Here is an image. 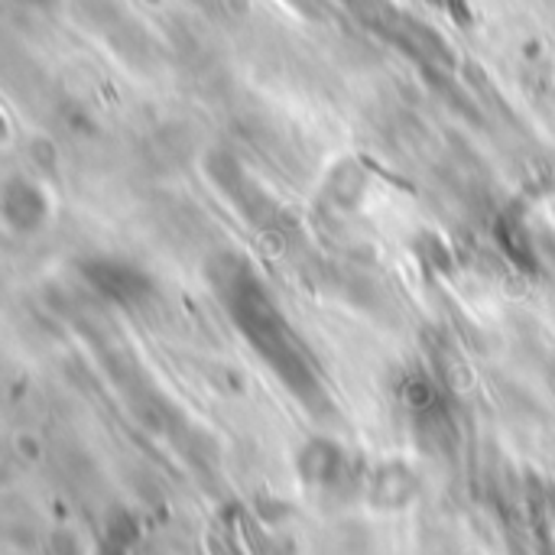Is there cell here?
I'll use <instances>...</instances> for the list:
<instances>
[{"instance_id": "cell-1", "label": "cell", "mask_w": 555, "mask_h": 555, "mask_svg": "<svg viewBox=\"0 0 555 555\" xmlns=\"http://www.w3.org/2000/svg\"><path fill=\"white\" fill-rule=\"evenodd\" d=\"M205 283L221 302L224 315L237 325L244 341L260 354L273 377L312 416H332V397L309 361L293 325L283 319L273 293L257 280L254 267L237 250H215L205 260Z\"/></svg>"}, {"instance_id": "cell-2", "label": "cell", "mask_w": 555, "mask_h": 555, "mask_svg": "<svg viewBox=\"0 0 555 555\" xmlns=\"http://www.w3.org/2000/svg\"><path fill=\"white\" fill-rule=\"evenodd\" d=\"M205 176L218 189V195L257 231L270 237H286V228H293L289 215L280 208V202L244 169V163L228 150H211L205 156Z\"/></svg>"}, {"instance_id": "cell-3", "label": "cell", "mask_w": 555, "mask_h": 555, "mask_svg": "<svg viewBox=\"0 0 555 555\" xmlns=\"http://www.w3.org/2000/svg\"><path fill=\"white\" fill-rule=\"evenodd\" d=\"M78 273L104 302L120 309H137L156 293V280L140 263L124 257H111V254L85 257L78 260Z\"/></svg>"}, {"instance_id": "cell-4", "label": "cell", "mask_w": 555, "mask_h": 555, "mask_svg": "<svg viewBox=\"0 0 555 555\" xmlns=\"http://www.w3.org/2000/svg\"><path fill=\"white\" fill-rule=\"evenodd\" d=\"M296 472L309 488H319V491H341L354 481V465H351L348 452L325 436L309 439L299 449Z\"/></svg>"}, {"instance_id": "cell-5", "label": "cell", "mask_w": 555, "mask_h": 555, "mask_svg": "<svg viewBox=\"0 0 555 555\" xmlns=\"http://www.w3.org/2000/svg\"><path fill=\"white\" fill-rule=\"evenodd\" d=\"M0 218L13 234H36L49 221V202L36 182L10 176L0 189Z\"/></svg>"}, {"instance_id": "cell-6", "label": "cell", "mask_w": 555, "mask_h": 555, "mask_svg": "<svg viewBox=\"0 0 555 555\" xmlns=\"http://www.w3.org/2000/svg\"><path fill=\"white\" fill-rule=\"evenodd\" d=\"M494 234H498L501 250H504V254L520 267V270H530V273H533V270L540 267L533 234H530V228H527V218H524L517 208H511V211H504V215H501V221H498Z\"/></svg>"}, {"instance_id": "cell-7", "label": "cell", "mask_w": 555, "mask_h": 555, "mask_svg": "<svg viewBox=\"0 0 555 555\" xmlns=\"http://www.w3.org/2000/svg\"><path fill=\"white\" fill-rule=\"evenodd\" d=\"M416 498V478L406 465H384L371 478V501L377 507H403Z\"/></svg>"}, {"instance_id": "cell-8", "label": "cell", "mask_w": 555, "mask_h": 555, "mask_svg": "<svg viewBox=\"0 0 555 555\" xmlns=\"http://www.w3.org/2000/svg\"><path fill=\"white\" fill-rule=\"evenodd\" d=\"M140 533H143L140 520L130 511L124 507L111 511L104 520V533H101V555H130L140 543Z\"/></svg>"}, {"instance_id": "cell-9", "label": "cell", "mask_w": 555, "mask_h": 555, "mask_svg": "<svg viewBox=\"0 0 555 555\" xmlns=\"http://www.w3.org/2000/svg\"><path fill=\"white\" fill-rule=\"evenodd\" d=\"M29 3H42V0H29Z\"/></svg>"}, {"instance_id": "cell-10", "label": "cell", "mask_w": 555, "mask_h": 555, "mask_svg": "<svg viewBox=\"0 0 555 555\" xmlns=\"http://www.w3.org/2000/svg\"><path fill=\"white\" fill-rule=\"evenodd\" d=\"M553 520H555V501H553Z\"/></svg>"}]
</instances>
